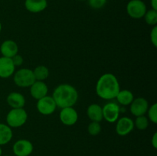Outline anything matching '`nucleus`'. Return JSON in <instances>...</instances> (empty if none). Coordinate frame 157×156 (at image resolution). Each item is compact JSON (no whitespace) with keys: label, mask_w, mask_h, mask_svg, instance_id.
<instances>
[{"label":"nucleus","mask_w":157,"mask_h":156,"mask_svg":"<svg viewBox=\"0 0 157 156\" xmlns=\"http://www.w3.org/2000/svg\"><path fill=\"white\" fill-rule=\"evenodd\" d=\"M152 9L157 11V0H151Z\"/></svg>","instance_id":"nucleus-29"},{"label":"nucleus","mask_w":157,"mask_h":156,"mask_svg":"<svg viewBox=\"0 0 157 156\" xmlns=\"http://www.w3.org/2000/svg\"><path fill=\"white\" fill-rule=\"evenodd\" d=\"M2 155V150L1 146H0V156Z\"/></svg>","instance_id":"nucleus-30"},{"label":"nucleus","mask_w":157,"mask_h":156,"mask_svg":"<svg viewBox=\"0 0 157 156\" xmlns=\"http://www.w3.org/2000/svg\"><path fill=\"white\" fill-rule=\"evenodd\" d=\"M25 9L32 13H38L47 8V0H25Z\"/></svg>","instance_id":"nucleus-16"},{"label":"nucleus","mask_w":157,"mask_h":156,"mask_svg":"<svg viewBox=\"0 0 157 156\" xmlns=\"http://www.w3.org/2000/svg\"><path fill=\"white\" fill-rule=\"evenodd\" d=\"M12 61L15 67H19L24 62V60H23L22 57L21 55L18 54L16 55H15L13 58H12Z\"/></svg>","instance_id":"nucleus-27"},{"label":"nucleus","mask_w":157,"mask_h":156,"mask_svg":"<svg viewBox=\"0 0 157 156\" xmlns=\"http://www.w3.org/2000/svg\"><path fill=\"white\" fill-rule=\"evenodd\" d=\"M37 110L41 114L48 116L55 113L57 105L53 97L50 96H45L41 99H38L37 102Z\"/></svg>","instance_id":"nucleus-6"},{"label":"nucleus","mask_w":157,"mask_h":156,"mask_svg":"<svg viewBox=\"0 0 157 156\" xmlns=\"http://www.w3.org/2000/svg\"><path fill=\"white\" fill-rule=\"evenodd\" d=\"M53 97L57 107L63 109L65 107H73L78 99V90L67 84L58 86L53 92Z\"/></svg>","instance_id":"nucleus-2"},{"label":"nucleus","mask_w":157,"mask_h":156,"mask_svg":"<svg viewBox=\"0 0 157 156\" xmlns=\"http://www.w3.org/2000/svg\"><path fill=\"white\" fill-rule=\"evenodd\" d=\"M151 143L152 145L154 148H157V133L155 132L153 134V138H152V140H151Z\"/></svg>","instance_id":"nucleus-28"},{"label":"nucleus","mask_w":157,"mask_h":156,"mask_svg":"<svg viewBox=\"0 0 157 156\" xmlns=\"http://www.w3.org/2000/svg\"><path fill=\"white\" fill-rule=\"evenodd\" d=\"M33 74L35 80L38 81H44L49 76V70L44 65H40L33 70Z\"/></svg>","instance_id":"nucleus-20"},{"label":"nucleus","mask_w":157,"mask_h":156,"mask_svg":"<svg viewBox=\"0 0 157 156\" xmlns=\"http://www.w3.org/2000/svg\"><path fill=\"white\" fill-rule=\"evenodd\" d=\"M134 126L137 128L139 130H145L149 126V119L145 116H137L135 120Z\"/></svg>","instance_id":"nucleus-22"},{"label":"nucleus","mask_w":157,"mask_h":156,"mask_svg":"<svg viewBox=\"0 0 157 156\" xmlns=\"http://www.w3.org/2000/svg\"><path fill=\"white\" fill-rule=\"evenodd\" d=\"M14 83L19 87H30L36 81L33 74V70L22 68L15 72L13 78Z\"/></svg>","instance_id":"nucleus-4"},{"label":"nucleus","mask_w":157,"mask_h":156,"mask_svg":"<svg viewBox=\"0 0 157 156\" xmlns=\"http://www.w3.org/2000/svg\"><path fill=\"white\" fill-rule=\"evenodd\" d=\"M7 103L12 109L23 108L25 104V99L21 93L17 92L10 93L7 96Z\"/></svg>","instance_id":"nucleus-15"},{"label":"nucleus","mask_w":157,"mask_h":156,"mask_svg":"<svg viewBox=\"0 0 157 156\" xmlns=\"http://www.w3.org/2000/svg\"><path fill=\"white\" fill-rule=\"evenodd\" d=\"M121 90L119 81L113 73L103 74L96 84V93L100 98L106 100L116 99Z\"/></svg>","instance_id":"nucleus-1"},{"label":"nucleus","mask_w":157,"mask_h":156,"mask_svg":"<svg viewBox=\"0 0 157 156\" xmlns=\"http://www.w3.org/2000/svg\"><path fill=\"white\" fill-rule=\"evenodd\" d=\"M134 128V122L130 118L122 117L117 121L116 132L119 136H125L130 134Z\"/></svg>","instance_id":"nucleus-11"},{"label":"nucleus","mask_w":157,"mask_h":156,"mask_svg":"<svg viewBox=\"0 0 157 156\" xmlns=\"http://www.w3.org/2000/svg\"><path fill=\"white\" fill-rule=\"evenodd\" d=\"M12 128L6 124L0 123V146L9 143L12 140Z\"/></svg>","instance_id":"nucleus-18"},{"label":"nucleus","mask_w":157,"mask_h":156,"mask_svg":"<svg viewBox=\"0 0 157 156\" xmlns=\"http://www.w3.org/2000/svg\"><path fill=\"white\" fill-rule=\"evenodd\" d=\"M34 149L33 145L27 139H19L16 141L12 147L13 153L16 156H29Z\"/></svg>","instance_id":"nucleus-8"},{"label":"nucleus","mask_w":157,"mask_h":156,"mask_svg":"<svg viewBox=\"0 0 157 156\" xmlns=\"http://www.w3.org/2000/svg\"><path fill=\"white\" fill-rule=\"evenodd\" d=\"M0 51L2 57L12 58L18 54V44L12 40H6L2 43L0 46Z\"/></svg>","instance_id":"nucleus-14"},{"label":"nucleus","mask_w":157,"mask_h":156,"mask_svg":"<svg viewBox=\"0 0 157 156\" xmlns=\"http://www.w3.org/2000/svg\"><path fill=\"white\" fill-rule=\"evenodd\" d=\"M127 12L132 18L139 19L147 12V6L142 0H130L127 6Z\"/></svg>","instance_id":"nucleus-5"},{"label":"nucleus","mask_w":157,"mask_h":156,"mask_svg":"<svg viewBox=\"0 0 157 156\" xmlns=\"http://www.w3.org/2000/svg\"><path fill=\"white\" fill-rule=\"evenodd\" d=\"M150 40L155 47H157V26H153L151 32H150Z\"/></svg>","instance_id":"nucleus-26"},{"label":"nucleus","mask_w":157,"mask_h":156,"mask_svg":"<svg viewBox=\"0 0 157 156\" xmlns=\"http://www.w3.org/2000/svg\"><path fill=\"white\" fill-rule=\"evenodd\" d=\"M80 1H83V0H80Z\"/></svg>","instance_id":"nucleus-33"},{"label":"nucleus","mask_w":157,"mask_h":156,"mask_svg":"<svg viewBox=\"0 0 157 156\" xmlns=\"http://www.w3.org/2000/svg\"><path fill=\"white\" fill-rule=\"evenodd\" d=\"M15 67L12 63V58L1 57L0 58V77L9 78L15 72Z\"/></svg>","instance_id":"nucleus-13"},{"label":"nucleus","mask_w":157,"mask_h":156,"mask_svg":"<svg viewBox=\"0 0 157 156\" xmlns=\"http://www.w3.org/2000/svg\"><path fill=\"white\" fill-rule=\"evenodd\" d=\"M2 23H1V21H0V33H1V32H2Z\"/></svg>","instance_id":"nucleus-31"},{"label":"nucleus","mask_w":157,"mask_h":156,"mask_svg":"<svg viewBox=\"0 0 157 156\" xmlns=\"http://www.w3.org/2000/svg\"><path fill=\"white\" fill-rule=\"evenodd\" d=\"M102 110L103 117L108 122L113 123L119 119L121 108L116 102H108L103 107Z\"/></svg>","instance_id":"nucleus-7"},{"label":"nucleus","mask_w":157,"mask_h":156,"mask_svg":"<svg viewBox=\"0 0 157 156\" xmlns=\"http://www.w3.org/2000/svg\"><path fill=\"white\" fill-rule=\"evenodd\" d=\"M116 99L117 102L122 106L130 105L134 99V96L133 93L129 90H120L118 94L117 95Z\"/></svg>","instance_id":"nucleus-19"},{"label":"nucleus","mask_w":157,"mask_h":156,"mask_svg":"<svg viewBox=\"0 0 157 156\" xmlns=\"http://www.w3.org/2000/svg\"><path fill=\"white\" fill-rule=\"evenodd\" d=\"M87 132L90 136H98L101 132V125L98 122H91L87 126Z\"/></svg>","instance_id":"nucleus-23"},{"label":"nucleus","mask_w":157,"mask_h":156,"mask_svg":"<svg viewBox=\"0 0 157 156\" xmlns=\"http://www.w3.org/2000/svg\"><path fill=\"white\" fill-rule=\"evenodd\" d=\"M48 91V88L47 84L44 81L36 80L30 87L31 96L37 100L47 96Z\"/></svg>","instance_id":"nucleus-12"},{"label":"nucleus","mask_w":157,"mask_h":156,"mask_svg":"<svg viewBox=\"0 0 157 156\" xmlns=\"http://www.w3.org/2000/svg\"><path fill=\"white\" fill-rule=\"evenodd\" d=\"M145 21L149 25L155 26L157 24V11L154 9H150L147 11L146 14L144 15Z\"/></svg>","instance_id":"nucleus-21"},{"label":"nucleus","mask_w":157,"mask_h":156,"mask_svg":"<svg viewBox=\"0 0 157 156\" xmlns=\"http://www.w3.org/2000/svg\"><path fill=\"white\" fill-rule=\"evenodd\" d=\"M60 120L65 125H73L78 122V112L73 107H65L60 112Z\"/></svg>","instance_id":"nucleus-9"},{"label":"nucleus","mask_w":157,"mask_h":156,"mask_svg":"<svg viewBox=\"0 0 157 156\" xmlns=\"http://www.w3.org/2000/svg\"><path fill=\"white\" fill-rule=\"evenodd\" d=\"M2 156H11V155H2Z\"/></svg>","instance_id":"nucleus-32"},{"label":"nucleus","mask_w":157,"mask_h":156,"mask_svg":"<svg viewBox=\"0 0 157 156\" xmlns=\"http://www.w3.org/2000/svg\"><path fill=\"white\" fill-rule=\"evenodd\" d=\"M28 119V113L23 108L12 109L6 116V122L10 128H18Z\"/></svg>","instance_id":"nucleus-3"},{"label":"nucleus","mask_w":157,"mask_h":156,"mask_svg":"<svg viewBox=\"0 0 157 156\" xmlns=\"http://www.w3.org/2000/svg\"><path fill=\"white\" fill-rule=\"evenodd\" d=\"M149 109V103L145 98L138 97L130 103V113L135 116H144Z\"/></svg>","instance_id":"nucleus-10"},{"label":"nucleus","mask_w":157,"mask_h":156,"mask_svg":"<svg viewBox=\"0 0 157 156\" xmlns=\"http://www.w3.org/2000/svg\"><path fill=\"white\" fill-rule=\"evenodd\" d=\"M107 0H88L89 6L94 9H99L105 6Z\"/></svg>","instance_id":"nucleus-25"},{"label":"nucleus","mask_w":157,"mask_h":156,"mask_svg":"<svg viewBox=\"0 0 157 156\" xmlns=\"http://www.w3.org/2000/svg\"><path fill=\"white\" fill-rule=\"evenodd\" d=\"M87 115L92 122H101L104 119L102 107L98 104L94 103L89 106L87 110Z\"/></svg>","instance_id":"nucleus-17"},{"label":"nucleus","mask_w":157,"mask_h":156,"mask_svg":"<svg viewBox=\"0 0 157 156\" xmlns=\"http://www.w3.org/2000/svg\"><path fill=\"white\" fill-rule=\"evenodd\" d=\"M147 113H148V117L150 120L154 124L157 123V104L154 103L149 107Z\"/></svg>","instance_id":"nucleus-24"}]
</instances>
